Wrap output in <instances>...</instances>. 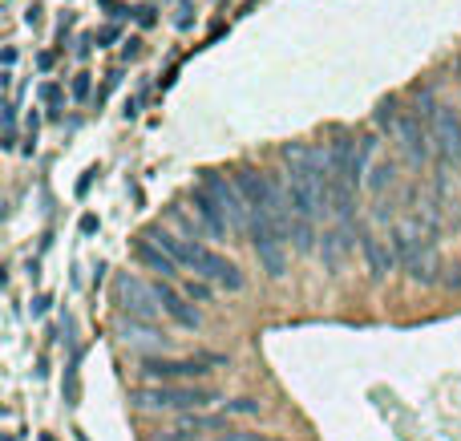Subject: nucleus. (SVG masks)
<instances>
[{
	"label": "nucleus",
	"instance_id": "nucleus-1",
	"mask_svg": "<svg viewBox=\"0 0 461 441\" xmlns=\"http://www.w3.org/2000/svg\"><path fill=\"white\" fill-rule=\"evenodd\" d=\"M287 162V195H292V243L299 255H308L316 243V219L328 207V154L312 146H283Z\"/></svg>",
	"mask_w": 461,
	"mask_h": 441
},
{
	"label": "nucleus",
	"instance_id": "nucleus-2",
	"mask_svg": "<svg viewBox=\"0 0 461 441\" xmlns=\"http://www.w3.org/2000/svg\"><path fill=\"white\" fill-rule=\"evenodd\" d=\"M239 195L247 203V235L251 247L259 255V267H264L271 279L283 276L287 267V239H283L280 223L267 211V174H255V170H239Z\"/></svg>",
	"mask_w": 461,
	"mask_h": 441
},
{
	"label": "nucleus",
	"instance_id": "nucleus-3",
	"mask_svg": "<svg viewBox=\"0 0 461 441\" xmlns=\"http://www.w3.org/2000/svg\"><path fill=\"white\" fill-rule=\"evenodd\" d=\"M154 239H158L178 263H190L198 276L214 279L219 288H227V292H239V288H243V271H239L227 255H219V251H211V247H202V243H182V239L166 235V231H154Z\"/></svg>",
	"mask_w": 461,
	"mask_h": 441
},
{
	"label": "nucleus",
	"instance_id": "nucleus-4",
	"mask_svg": "<svg viewBox=\"0 0 461 441\" xmlns=\"http://www.w3.org/2000/svg\"><path fill=\"white\" fill-rule=\"evenodd\" d=\"M219 401L214 389H195V385H158V389H138V405L146 409H207Z\"/></svg>",
	"mask_w": 461,
	"mask_h": 441
},
{
	"label": "nucleus",
	"instance_id": "nucleus-5",
	"mask_svg": "<svg viewBox=\"0 0 461 441\" xmlns=\"http://www.w3.org/2000/svg\"><path fill=\"white\" fill-rule=\"evenodd\" d=\"M227 360L219 352H202V357H186V360H142V376L146 381H195V376L214 373Z\"/></svg>",
	"mask_w": 461,
	"mask_h": 441
},
{
	"label": "nucleus",
	"instance_id": "nucleus-6",
	"mask_svg": "<svg viewBox=\"0 0 461 441\" xmlns=\"http://www.w3.org/2000/svg\"><path fill=\"white\" fill-rule=\"evenodd\" d=\"M396 255L405 263V271H409L417 283H433V271H437V255H433V247L429 239H421L413 227H401L396 231Z\"/></svg>",
	"mask_w": 461,
	"mask_h": 441
},
{
	"label": "nucleus",
	"instance_id": "nucleus-7",
	"mask_svg": "<svg viewBox=\"0 0 461 441\" xmlns=\"http://www.w3.org/2000/svg\"><path fill=\"white\" fill-rule=\"evenodd\" d=\"M429 130H433V146L441 154L445 166H461V117L453 106H437L429 114Z\"/></svg>",
	"mask_w": 461,
	"mask_h": 441
},
{
	"label": "nucleus",
	"instance_id": "nucleus-8",
	"mask_svg": "<svg viewBox=\"0 0 461 441\" xmlns=\"http://www.w3.org/2000/svg\"><path fill=\"white\" fill-rule=\"evenodd\" d=\"M396 138H401L405 158H409L413 166H421L429 158V150H433V130L421 122V114H401V122H396Z\"/></svg>",
	"mask_w": 461,
	"mask_h": 441
},
{
	"label": "nucleus",
	"instance_id": "nucleus-9",
	"mask_svg": "<svg viewBox=\"0 0 461 441\" xmlns=\"http://www.w3.org/2000/svg\"><path fill=\"white\" fill-rule=\"evenodd\" d=\"M195 211H198V219L207 223V231H211V235H219V239H227V235H235V231H230V219H227V211L219 207V198L211 195V186H207V182H202V186L195 191Z\"/></svg>",
	"mask_w": 461,
	"mask_h": 441
},
{
	"label": "nucleus",
	"instance_id": "nucleus-10",
	"mask_svg": "<svg viewBox=\"0 0 461 441\" xmlns=\"http://www.w3.org/2000/svg\"><path fill=\"white\" fill-rule=\"evenodd\" d=\"M154 300H158V308L174 320V324H182V328H198L202 320H198V312L186 304V295H178L170 283H154Z\"/></svg>",
	"mask_w": 461,
	"mask_h": 441
},
{
	"label": "nucleus",
	"instance_id": "nucleus-11",
	"mask_svg": "<svg viewBox=\"0 0 461 441\" xmlns=\"http://www.w3.org/2000/svg\"><path fill=\"white\" fill-rule=\"evenodd\" d=\"M117 292H122V300H126V308L138 316V320H154V288H146L142 279H134V276H122L117 279Z\"/></svg>",
	"mask_w": 461,
	"mask_h": 441
},
{
	"label": "nucleus",
	"instance_id": "nucleus-12",
	"mask_svg": "<svg viewBox=\"0 0 461 441\" xmlns=\"http://www.w3.org/2000/svg\"><path fill=\"white\" fill-rule=\"evenodd\" d=\"M134 255L146 263V267L162 271V276H178V271H174V263H178V260H174V255H170L162 243H158V239H154V243H150V239H142V243L134 247Z\"/></svg>",
	"mask_w": 461,
	"mask_h": 441
},
{
	"label": "nucleus",
	"instance_id": "nucleus-13",
	"mask_svg": "<svg viewBox=\"0 0 461 441\" xmlns=\"http://www.w3.org/2000/svg\"><path fill=\"white\" fill-rule=\"evenodd\" d=\"M364 260H368V271H372V276L384 279L389 271H393L396 255H393V251H389L384 243H380L377 235H368V239H364Z\"/></svg>",
	"mask_w": 461,
	"mask_h": 441
},
{
	"label": "nucleus",
	"instance_id": "nucleus-14",
	"mask_svg": "<svg viewBox=\"0 0 461 441\" xmlns=\"http://www.w3.org/2000/svg\"><path fill=\"white\" fill-rule=\"evenodd\" d=\"M393 179H396L393 162H377V166H372V186H377V191H384V186H393Z\"/></svg>",
	"mask_w": 461,
	"mask_h": 441
},
{
	"label": "nucleus",
	"instance_id": "nucleus-15",
	"mask_svg": "<svg viewBox=\"0 0 461 441\" xmlns=\"http://www.w3.org/2000/svg\"><path fill=\"white\" fill-rule=\"evenodd\" d=\"M396 122H401V117H396V101H384V106L377 110V126H380V130H384V126L396 130Z\"/></svg>",
	"mask_w": 461,
	"mask_h": 441
},
{
	"label": "nucleus",
	"instance_id": "nucleus-16",
	"mask_svg": "<svg viewBox=\"0 0 461 441\" xmlns=\"http://www.w3.org/2000/svg\"><path fill=\"white\" fill-rule=\"evenodd\" d=\"M182 292L190 295V300H202V304H207V300H211V292H207V283H198V279H190V283H186V288H182Z\"/></svg>",
	"mask_w": 461,
	"mask_h": 441
},
{
	"label": "nucleus",
	"instance_id": "nucleus-17",
	"mask_svg": "<svg viewBox=\"0 0 461 441\" xmlns=\"http://www.w3.org/2000/svg\"><path fill=\"white\" fill-rule=\"evenodd\" d=\"M73 98H89V73H77V77H73Z\"/></svg>",
	"mask_w": 461,
	"mask_h": 441
},
{
	"label": "nucleus",
	"instance_id": "nucleus-18",
	"mask_svg": "<svg viewBox=\"0 0 461 441\" xmlns=\"http://www.w3.org/2000/svg\"><path fill=\"white\" fill-rule=\"evenodd\" d=\"M57 98H61V89H57L53 82H45V85H41V101H49V106H57Z\"/></svg>",
	"mask_w": 461,
	"mask_h": 441
},
{
	"label": "nucleus",
	"instance_id": "nucleus-19",
	"mask_svg": "<svg viewBox=\"0 0 461 441\" xmlns=\"http://www.w3.org/2000/svg\"><path fill=\"white\" fill-rule=\"evenodd\" d=\"M98 41H101V45H110V41H117V29H101V33H98Z\"/></svg>",
	"mask_w": 461,
	"mask_h": 441
},
{
	"label": "nucleus",
	"instance_id": "nucleus-20",
	"mask_svg": "<svg viewBox=\"0 0 461 441\" xmlns=\"http://www.w3.org/2000/svg\"><path fill=\"white\" fill-rule=\"evenodd\" d=\"M251 441H275V437H251Z\"/></svg>",
	"mask_w": 461,
	"mask_h": 441
}]
</instances>
